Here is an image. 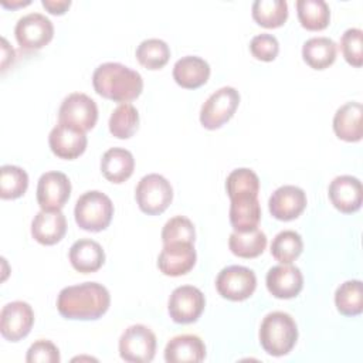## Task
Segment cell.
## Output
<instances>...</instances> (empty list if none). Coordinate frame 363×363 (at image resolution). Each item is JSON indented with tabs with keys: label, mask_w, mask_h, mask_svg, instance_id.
<instances>
[{
	"label": "cell",
	"mask_w": 363,
	"mask_h": 363,
	"mask_svg": "<svg viewBox=\"0 0 363 363\" xmlns=\"http://www.w3.org/2000/svg\"><path fill=\"white\" fill-rule=\"evenodd\" d=\"M111 295L98 282H84L65 286L57 298V309L61 316L77 320L99 319L109 308Z\"/></svg>",
	"instance_id": "obj_1"
},
{
	"label": "cell",
	"mask_w": 363,
	"mask_h": 363,
	"mask_svg": "<svg viewBox=\"0 0 363 363\" xmlns=\"http://www.w3.org/2000/svg\"><path fill=\"white\" fill-rule=\"evenodd\" d=\"M92 85L98 95L125 104L142 94L143 79L138 71L123 64L104 62L95 68Z\"/></svg>",
	"instance_id": "obj_2"
},
{
	"label": "cell",
	"mask_w": 363,
	"mask_h": 363,
	"mask_svg": "<svg viewBox=\"0 0 363 363\" xmlns=\"http://www.w3.org/2000/svg\"><path fill=\"white\" fill-rule=\"evenodd\" d=\"M258 336L262 349L268 354L279 357L294 349L298 340V326L289 313L274 311L262 319Z\"/></svg>",
	"instance_id": "obj_3"
},
{
	"label": "cell",
	"mask_w": 363,
	"mask_h": 363,
	"mask_svg": "<svg viewBox=\"0 0 363 363\" xmlns=\"http://www.w3.org/2000/svg\"><path fill=\"white\" fill-rule=\"evenodd\" d=\"M74 216L79 228L98 233L111 224L113 216V204L105 193L89 190L81 194L77 200Z\"/></svg>",
	"instance_id": "obj_4"
},
{
	"label": "cell",
	"mask_w": 363,
	"mask_h": 363,
	"mask_svg": "<svg viewBox=\"0 0 363 363\" xmlns=\"http://www.w3.org/2000/svg\"><path fill=\"white\" fill-rule=\"evenodd\" d=\"M139 208L149 216L162 214L173 200V189L162 174L150 173L143 176L135 190Z\"/></svg>",
	"instance_id": "obj_5"
},
{
	"label": "cell",
	"mask_w": 363,
	"mask_h": 363,
	"mask_svg": "<svg viewBox=\"0 0 363 363\" xmlns=\"http://www.w3.org/2000/svg\"><path fill=\"white\" fill-rule=\"evenodd\" d=\"M240 104V94L233 86H223L213 92L200 109V123L210 130L221 128L233 118Z\"/></svg>",
	"instance_id": "obj_6"
},
{
	"label": "cell",
	"mask_w": 363,
	"mask_h": 363,
	"mask_svg": "<svg viewBox=\"0 0 363 363\" xmlns=\"http://www.w3.org/2000/svg\"><path fill=\"white\" fill-rule=\"evenodd\" d=\"M98 121V106L82 92H72L64 98L58 111V123L81 132L91 130Z\"/></svg>",
	"instance_id": "obj_7"
},
{
	"label": "cell",
	"mask_w": 363,
	"mask_h": 363,
	"mask_svg": "<svg viewBox=\"0 0 363 363\" xmlns=\"http://www.w3.org/2000/svg\"><path fill=\"white\" fill-rule=\"evenodd\" d=\"M156 352V336L145 325H132L119 337V354L129 363L152 362Z\"/></svg>",
	"instance_id": "obj_8"
},
{
	"label": "cell",
	"mask_w": 363,
	"mask_h": 363,
	"mask_svg": "<svg viewBox=\"0 0 363 363\" xmlns=\"http://www.w3.org/2000/svg\"><path fill=\"white\" fill-rule=\"evenodd\" d=\"M217 292L234 302L250 298L257 288V277L252 269L242 265H230L223 268L216 278Z\"/></svg>",
	"instance_id": "obj_9"
},
{
	"label": "cell",
	"mask_w": 363,
	"mask_h": 363,
	"mask_svg": "<svg viewBox=\"0 0 363 363\" xmlns=\"http://www.w3.org/2000/svg\"><path fill=\"white\" fill-rule=\"evenodd\" d=\"M18 45L26 51H35L47 45L54 37V26L41 13H28L18 18L14 27Z\"/></svg>",
	"instance_id": "obj_10"
},
{
	"label": "cell",
	"mask_w": 363,
	"mask_h": 363,
	"mask_svg": "<svg viewBox=\"0 0 363 363\" xmlns=\"http://www.w3.org/2000/svg\"><path fill=\"white\" fill-rule=\"evenodd\" d=\"M206 298L203 292L193 285L177 286L167 302V311L176 323H193L203 313Z\"/></svg>",
	"instance_id": "obj_11"
},
{
	"label": "cell",
	"mask_w": 363,
	"mask_h": 363,
	"mask_svg": "<svg viewBox=\"0 0 363 363\" xmlns=\"http://www.w3.org/2000/svg\"><path fill=\"white\" fill-rule=\"evenodd\" d=\"M33 323V308L24 301L9 302L0 312V333L6 340H21L30 333Z\"/></svg>",
	"instance_id": "obj_12"
},
{
	"label": "cell",
	"mask_w": 363,
	"mask_h": 363,
	"mask_svg": "<svg viewBox=\"0 0 363 363\" xmlns=\"http://www.w3.org/2000/svg\"><path fill=\"white\" fill-rule=\"evenodd\" d=\"M71 194V182L61 172L41 174L37 184V201L41 210H61Z\"/></svg>",
	"instance_id": "obj_13"
},
{
	"label": "cell",
	"mask_w": 363,
	"mask_h": 363,
	"mask_svg": "<svg viewBox=\"0 0 363 363\" xmlns=\"http://www.w3.org/2000/svg\"><path fill=\"white\" fill-rule=\"evenodd\" d=\"M196 259L197 254L191 242L164 244L157 257V268L167 277H180L193 269Z\"/></svg>",
	"instance_id": "obj_14"
},
{
	"label": "cell",
	"mask_w": 363,
	"mask_h": 363,
	"mask_svg": "<svg viewBox=\"0 0 363 363\" xmlns=\"http://www.w3.org/2000/svg\"><path fill=\"white\" fill-rule=\"evenodd\" d=\"M329 200L336 210L345 214L357 211L363 201L362 182L350 174L335 177L329 184Z\"/></svg>",
	"instance_id": "obj_15"
},
{
	"label": "cell",
	"mask_w": 363,
	"mask_h": 363,
	"mask_svg": "<svg viewBox=\"0 0 363 363\" xmlns=\"http://www.w3.org/2000/svg\"><path fill=\"white\" fill-rule=\"evenodd\" d=\"M269 213L274 218L281 221L295 220L302 214L306 207L305 191L292 184H285L278 187L268 200Z\"/></svg>",
	"instance_id": "obj_16"
},
{
	"label": "cell",
	"mask_w": 363,
	"mask_h": 363,
	"mask_svg": "<svg viewBox=\"0 0 363 363\" xmlns=\"http://www.w3.org/2000/svg\"><path fill=\"white\" fill-rule=\"evenodd\" d=\"M267 289L278 299L295 298L303 286V277L298 267L292 264H279L267 272Z\"/></svg>",
	"instance_id": "obj_17"
},
{
	"label": "cell",
	"mask_w": 363,
	"mask_h": 363,
	"mask_svg": "<svg viewBox=\"0 0 363 363\" xmlns=\"http://www.w3.org/2000/svg\"><path fill=\"white\" fill-rule=\"evenodd\" d=\"M86 143L88 139L84 132L62 123L55 125L48 135L50 149L60 159L72 160L79 157L85 152Z\"/></svg>",
	"instance_id": "obj_18"
},
{
	"label": "cell",
	"mask_w": 363,
	"mask_h": 363,
	"mask_svg": "<svg viewBox=\"0 0 363 363\" xmlns=\"http://www.w3.org/2000/svg\"><path fill=\"white\" fill-rule=\"evenodd\" d=\"M67 233V220L61 210H41L31 221V235L43 245L60 242Z\"/></svg>",
	"instance_id": "obj_19"
},
{
	"label": "cell",
	"mask_w": 363,
	"mask_h": 363,
	"mask_svg": "<svg viewBox=\"0 0 363 363\" xmlns=\"http://www.w3.org/2000/svg\"><path fill=\"white\" fill-rule=\"evenodd\" d=\"M206 357V345L196 335L172 337L164 347V360L169 363H199Z\"/></svg>",
	"instance_id": "obj_20"
},
{
	"label": "cell",
	"mask_w": 363,
	"mask_h": 363,
	"mask_svg": "<svg viewBox=\"0 0 363 363\" xmlns=\"http://www.w3.org/2000/svg\"><path fill=\"white\" fill-rule=\"evenodd\" d=\"M173 78L182 88H200L210 78V65L206 60L196 55L182 57L173 67Z\"/></svg>",
	"instance_id": "obj_21"
},
{
	"label": "cell",
	"mask_w": 363,
	"mask_h": 363,
	"mask_svg": "<svg viewBox=\"0 0 363 363\" xmlns=\"http://www.w3.org/2000/svg\"><path fill=\"white\" fill-rule=\"evenodd\" d=\"M363 106L360 102H346L333 116V130L345 142H359L363 136L362 128Z\"/></svg>",
	"instance_id": "obj_22"
},
{
	"label": "cell",
	"mask_w": 363,
	"mask_h": 363,
	"mask_svg": "<svg viewBox=\"0 0 363 363\" xmlns=\"http://www.w3.org/2000/svg\"><path fill=\"white\" fill-rule=\"evenodd\" d=\"M68 257L72 268L82 274L95 272L105 262V252L101 244L89 238L75 241L69 248Z\"/></svg>",
	"instance_id": "obj_23"
},
{
	"label": "cell",
	"mask_w": 363,
	"mask_h": 363,
	"mask_svg": "<svg viewBox=\"0 0 363 363\" xmlns=\"http://www.w3.org/2000/svg\"><path fill=\"white\" fill-rule=\"evenodd\" d=\"M135 169L133 155L123 147L108 149L101 159V172L111 183H123L128 180Z\"/></svg>",
	"instance_id": "obj_24"
},
{
	"label": "cell",
	"mask_w": 363,
	"mask_h": 363,
	"mask_svg": "<svg viewBox=\"0 0 363 363\" xmlns=\"http://www.w3.org/2000/svg\"><path fill=\"white\" fill-rule=\"evenodd\" d=\"M336 44L329 37H312L302 45V58L313 69H325L336 60Z\"/></svg>",
	"instance_id": "obj_25"
},
{
	"label": "cell",
	"mask_w": 363,
	"mask_h": 363,
	"mask_svg": "<svg viewBox=\"0 0 363 363\" xmlns=\"http://www.w3.org/2000/svg\"><path fill=\"white\" fill-rule=\"evenodd\" d=\"M267 235L258 227L248 231H233L228 238L230 251L240 258H255L264 252Z\"/></svg>",
	"instance_id": "obj_26"
},
{
	"label": "cell",
	"mask_w": 363,
	"mask_h": 363,
	"mask_svg": "<svg viewBox=\"0 0 363 363\" xmlns=\"http://www.w3.org/2000/svg\"><path fill=\"white\" fill-rule=\"evenodd\" d=\"M261 220V206L258 197L231 200L230 223L234 231H248L258 227Z\"/></svg>",
	"instance_id": "obj_27"
},
{
	"label": "cell",
	"mask_w": 363,
	"mask_h": 363,
	"mask_svg": "<svg viewBox=\"0 0 363 363\" xmlns=\"http://www.w3.org/2000/svg\"><path fill=\"white\" fill-rule=\"evenodd\" d=\"M296 11L301 26L309 31H319L329 26L330 9L323 0H298Z\"/></svg>",
	"instance_id": "obj_28"
},
{
	"label": "cell",
	"mask_w": 363,
	"mask_h": 363,
	"mask_svg": "<svg viewBox=\"0 0 363 363\" xmlns=\"http://www.w3.org/2000/svg\"><path fill=\"white\" fill-rule=\"evenodd\" d=\"M225 190L230 200L258 197L259 179L257 173L247 167L233 170L225 179Z\"/></svg>",
	"instance_id": "obj_29"
},
{
	"label": "cell",
	"mask_w": 363,
	"mask_h": 363,
	"mask_svg": "<svg viewBox=\"0 0 363 363\" xmlns=\"http://www.w3.org/2000/svg\"><path fill=\"white\" fill-rule=\"evenodd\" d=\"M251 13L254 21L261 27L277 28L288 18V4L285 0H255Z\"/></svg>",
	"instance_id": "obj_30"
},
{
	"label": "cell",
	"mask_w": 363,
	"mask_h": 363,
	"mask_svg": "<svg viewBox=\"0 0 363 363\" xmlns=\"http://www.w3.org/2000/svg\"><path fill=\"white\" fill-rule=\"evenodd\" d=\"M336 309L345 316H357L363 311L362 281L350 279L340 284L335 292Z\"/></svg>",
	"instance_id": "obj_31"
},
{
	"label": "cell",
	"mask_w": 363,
	"mask_h": 363,
	"mask_svg": "<svg viewBox=\"0 0 363 363\" xmlns=\"http://www.w3.org/2000/svg\"><path fill=\"white\" fill-rule=\"evenodd\" d=\"M109 132L118 139H129L138 130L139 126V112L129 104L118 105L109 116Z\"/></svg>",
	"instance_id": "obj_32"
},
{
	"label": "cell",
	"mask_w": 363,
	"mask_h": 363,
	"mask_svg": "<svg viewBox=\"0 0 363 363\" xmlns=\"http://www.w3.org/2000/svg\"><path fill=\"white\" fill-rule=\"evenodd\" d=\"M303 250L302 237L294 230L278 233L271 242V255L281 264H291Z\"/></svg>",
	"instance_id": "obj_33"
},
{
	"label": "cell",
	"mask_w": 363,
	"mask_h": 363,
	"mask_svg": "<svg viewBox=\"0 0 363 363\" xmlns=\"http://www.w3.org/2000/svg\"><path fill=\"white\" fill-rule=\"evenodd\" d=\"M136 58L147 69H160L170 58V48L160 38H147L138 45Z\"/></svg>",
	"instance_id": "obj_34"
},
{
	"label": "cell",
	"mask_w": 363,
	"mask_h": 363,
	"mask_svg": "<svg viewBox=\"0 0 363 363\" xmlns=\"http://www.w3.org/2000/svg\"><path fill=\"white\" fill-rule=\"evenodd\" d=\"M28 187V174L18 166L4 164L0 167V197L13 200L21 197Z\"/></svg>",
	"instance_id": "obj_35"
},
{
	"label": "cell",
	"mask_w": 363,
	"mask_h": 363,
	"mask_svg": "<svg viewBox=\"0 0 363 363\" xmlns=\"http://www.w3.org/2000/svg\"><path fill=\"white\" fill-rule=\"evenodd\" d=\"M196 230L193 223L184 216H176L166 221L162 230V241L164 244L172 242H191L194 244Z\"/></svg>",
	"instance_id": "obj_36"
},
{
	"label": "cell",
	"mask_w": 363,
	"mask_h": 363,
	"mask_svg": "<svg viewBox=\"0 0 363 363\" xmlns=\"http://www.w3.org/2000/svg\"><path fill=\"white\" fill-rule=\"evenodd\" d=\"M340 51L350 65L359 68L363 62V31L360 28H347L340 37Z\"/></svg>",
	"instance_id": "obj_37"
},
{
	"label": "cell",
	"mask_w": 363,
	"mask_h": 363,
	"mask_svg": "<svg viewBox=\"0 0 363 363\" xmlns=\"http://www.w3.org/2000/svg\"><path fill=\"white\" fill-rule=\"evenodd\" d=\"M250 51L254 58L261 61H274L279 51V44L275 35L262 33L252 37L250 43Z\"/></svg>",
	"instance_id": "obj_38"
},
{
	"label": "cell",
	"mask_w": 363,
	"mask_h": 363,
	"mask_svg": "<svg viewBox=\"0 0 363 363\" xmlns=\"http://www.w3.org/2000/svg\"><path fill=\"white\" fill-rule=\"evenodd\" d=\"M26 360L28 363H58L61 357L58 347L51 340L40 339L28 347Z\"/></svg>",
	"instance_id": "obj_39"
},
{
	"label": "cell",
	"mask_w": 363,
	"mask_h": 363,
	"mask_svg": "<svg viewBox=\"0 0 363 363\" xmlns=\"http://www.w3.org/2000/svg\"><path fill=\"white\" fill-rule=\"evenodd\" d=\"M41 4L48 13L61 16L69 9L71 1L69 0H41Z\"/></svg>",
	"instance_id": "obj_40"
},
{
	"label": "cell",
	"mask_w": 363,
	"mask_h": 363,
	"mask_svg": "<svg viewBox=\"0 0 363 363\" xmlns=\"http://www.w3.org/2000/svg\"><path fill=\"white\" fill-rule=\"evenodd\" d=\"M27 4H30V1H17V3H7V1H1V6H4V7H11V9H16V7H18V6H27Z\"/></svg>",
	"instance_id": "obj_41"
}]
</instances>
